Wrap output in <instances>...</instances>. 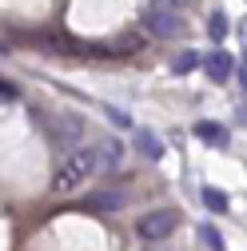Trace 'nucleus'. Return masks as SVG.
<instances>
[{
	"label": "nucleus",
	"mask_w": 247,
	"mask_h": 251,
	"mask_svg": "<svg viewBox=\"0 0 247 251\" xmlns=\"http://www.w3.org/2000/svg\"><path fill=\"white\" fill-rule=\"evenodd\" d=\"M203 203H207V211H215V215L231 211V200H227V192H220V187H203Z\"/></svg>",
	"instance_id": "obj_10"
},
{
	"label": "nucleus",
	"mask_w": 247,
	"mask_h": 251,
	"mask_svg": "<svg viewBox=\"0 0 247 251\" xmlns=\"http://www.w3.org/2000/svg\"><path fill=\"white\" fill-rule=\"evenodd\" d=\"M151 4H160V8H175V12H179L183 4H192V0H151Z\"/></svg>",
	"instance_id": "obj_16"
},
{
	"label": "nucleus",
	"mask_w": 247,
	"mask_h": 251,
	"mask_svg": "<svg viewBox=\"0 0 247 251\" xmlns=\"http://www.w3.org/2000/svg\"><path fill=\"white\" fill-rule=\"evenodd\" d=\"M175 227H179V215H175L172 207H156V211H148V215L136 219V235H140L144 243H164Z\"/></svg>",
	"instance_id": "obj_2"
},
{
	"label": "nucleus",
	"mask_w": 247,
	"mask_h": 251,
	"mask_svg": "<svg viewBox=\"0 0 247 251\" xmlns=\"http://www.w3.org/2000/svg\"><path fill=\"white\" fill-rule=\"evenodd\" d=\"M92 151H96V168H100V172H116V168H120V160H124V144H120V140H112V136H104Z\"/></svg>",
	"instance_id": "obj_5"
},
{
	"label": "nucleus",
	"mask_w": 247,
	"mask_h": 251,
	"mask_svg": "<svg viewBox=\"0 0 247 251\" xmlns=\"http://www.w3.org/2000/svg\"><path fill=\"white\" fill-rule=\"evenodd\" d=\"M136 148H140L144 160H151V164L164 160V140H160L156 132H148V128H140V132H136Z\"/></svg>",
	"instance_id": "obj_8"
},
{
	"label": "nucleus",
	"mask_w": 247,
	"mask_h": 251,
	"mask_svg": "<svg viewBox=\"0 0 247 251\" xmlns=\"http://www.w3.org/2000/svg\"><path fill=\"white\" fill-rule=\"evenodd\" d=\"M16 96H20V92H16V84H8L4 76H0V100L8 104V100H16Z\"/></svg>",
	"instance_id": "obj_15"
},
{
	"label": "nucleus",
	"mask_w": 247,
	"mask_h": 251,
	"mask_svg": "<svg viewBox=\"0 0 247 251\" xmlns=\"http://www.w3.org/2000/svg\"><path fill=\"white\" fill-rule=\"evenodd\" d=\"M207 36H211L215 44L227 36V16H223V12H211V16H207Z\"/></svg>",
	"instance_id": "obj_11"
},
{
	"label": "nucleus",
	"mask_w": 247,
	"mask_h": 251,
	"mask_svg": "<svg viewBox=\"0 0 247 251\" xmlns=\"http://www.w3.org/2000/svg\"><path fill=\"white\" fill-rule=\"evenodd\" d=\"M239 76H243V88H247V64H243V72H239Z\"/></svg>",
	"instance_id": "obj_17"
},
{
	"label": "nucleus",
	"mask_w": 247,
	"mask_h": 251,
	"mask_svg": "<svg viewBox=\"0 0 247 251\" xmlns=\"http://www.w3.org/2000/svg\"><path fill=\"white\" fill-rule=\"evenodd\" d=\"M148 251H164V247H156V243H151V247H148Z\"/></svg>",
	"instance_id": "obj_18"
},
{
	"label": "nucleus",
	"mask_w": 247,
	"mask_h": 251,
	"mask_svg": "<svg viewBox=\"0 0 247 251\" xmlns=\"http://www.w3.org/2000/svg\"><path fill=\"white\" fill-rule=\"evenodd\" d=\"M203 72H207L215 84H227V80H231V52H223V48L207 52V60H203Z\"/></svg>",
	"instance_id": "obj_6"
},
{
	"label": "nucleus",
	"mask_w": 247,
	"mask_h": 251,
	"mask_svg": "<svg viewBox=\"0 0 247 251\" xmlns=\"http://www.w3.org/2000/svg\"><path fill=\"white\" fill-rule=\"evenodd\" d=\"M108 120L116 124V128H132V116H128V112H120V108H108Z\"/></svg>",
	"instance_id": "obj_14"
},
{
	"label": "nucleus",
	"mask_w": 247,
	"mask_h": 251,
	"mask_svg": "<svg viewBox=\"0 0 247 251\" xmlns=\"http://www.w3.org/2000/svg\"><path fill=\"white\" fill-rule=\"evenodd\" d=\"M84 203H88V211H96V215H112V211L124 207V196L120 192H92Z\"/></svg>",
	"instance_id": "obj_7"
},
{
	"label": "nucleus",
	"mask_w": 247,
	"mask_h": 251,
	"mask_svg": "<svg viewBox=\"0 0 247 251\" xmlns=\"http://www.w3.org/2000/svg\"><path fill=\"white\" fill-rule=\"evenodd\" d=\"M192 68H199V52H192V48H183L175 60H172V72H192Z\"/></svg>",
	"instance_id": "obj_12"
},
{
	"label": "nucleus",
	"mask_w": 247,
	"mask_h": 251,
	"mask_svg": "<svg viewBox=\"0 0 247 251\" xmlns=\"http://www.w3.org/2000/svg\"><path fill=\"white\" fill-rule=\"evenodd\" d=\"M92 172H100V168H96V151H92V148L68 151L64 160L56 164V172H52V192H56V196H76L80 187L92 179Z\"/></svg>",
	"instance_id": "obj_1"
},
{
	"label": "nucleus",
	"mask_w": 247,
	"mask_h": 251,
	"mask_svg": "<svg viewBox=\"0 0 247 251\" xmlns=\"http://www.w3.org/2000/svg\"><path fill=\"white\" fill-rule=\"evenodd\" d=\"M199 239H203V247H207V251H223V235L215 231L211 224H203V227H199Z\"/></svg>",
	"instance_id": "obj_13"
},
{
	"label": "nucleus",
	"mask_w": 247,
	"mask_h": 251,
	"mask_svg": "<svg viewBox=\"0 0 247 251\" xmlns=\"http://www.w3.org/2000/svg\"><path fill=\"white\" fill-rule=\"evenodd\" d=\"M144 28H148L151 36H160V40H172V36H179L183 20H179L175 8H160V4H151V8L144 12Z\"/></svg>",
	"instance_id": "obj_4"
},
{
	"label": "nucleus",
	"mask_w": 247,
	"mask_h": 251,
	"mask_svg": "<svg viewBox=\"0 0 247 251\" xmlns=\"http://www.w3.org/2000/svg\"><path fill=\"white\" fill-rule=\"evenodd\" d=\"M196 136H199L203 144H211V148H227V128H223V124L199 120V124H196Z\"/></svg>",
	"instance_id": "obj_9"
},
{
	"label": "nucleus",
	"mask_w": 247,
	"mask_h": 251,
	"mask_svg": "<svg viewBox=\"0 0 247 251\" xmlns=\"http://www.w3.org/2000/svg\"><path fill=\"white\" fill-rule=\"evenodd\" d=\"M48 136H52V144H56V148L76 151V148L84 144V120H80V116H72V112H60V116H52V120H48Z\"/></svg>",
	"instance_id": "obj_3"
}]
</instances>
